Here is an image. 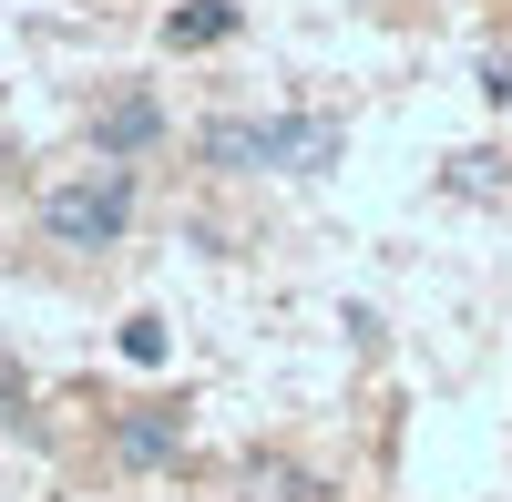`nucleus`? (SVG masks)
I'll return each instance as SVG.
<instances>
[{
  "label": "nucleus",
  "instance_id": "0eeeda50",
  "mask_svg": "<svg viewBox=\"0 0 512 502\" xmlns=\"http://www.w3.org/2000/svg\"><path fill=\"white\" fill-rule=\"evenodd\" d=\"M123 359L154 369V359H164V318H123Z\"/></svg>",
  "mask_w": 512,
  "mask_h": 502
},
{
  "label": "nucleus",
  "instance_id": "f257e3e1",
  "mask_svg": "<svg viewBox=\"0 0 512 502\" xmlns=\"http://www.w3.org/2000/svg\"><path fill=\"white\" fill-rule=\"evenodd\" d=\"M195 154L226 164V175H328L349 154V123L338 113H226V123H205Z\"/></svg>",
  "mask_w": 512,
  "mask_h": 502
},
{
  "label": "nucleus",
  "instance_id": "f03ea898",
  "mask_svg": "<svg viewBox=\"0 0 512 502\" xmlns=\"http://www.w3.org/2000/svg\"><path fill=\"white\" fill-rule=\"evenodd\" d=\"M123 226H134V175L123 164H103V175H72L41 195V236L72 246V257H103V246H123Z\"/></svg>",
  "mask_w": 512,
  "mask_h": 502
},
{
  "label": "nucleus",
  "instance_id": "7ed1b4c3",
  "mask_svg": "<svg viewBox=\"0 0 512 502\" xmlns=\"http://www.w3.org/2000/svg\"><path fill=\"white\" fill-rule=\"evenodd\" d=\"M164 134V113H154V93H113L103 103V123H93V144H103V164H123V154H144Z\"/></svg>",
  "mask_w": 512,
  "mask_h": 502
},
{
  "label": "nucleus",
  "instance_id": "20e7f679",
  "mask_svg": "<svg viewBox=\"0 0 512 502\" xmlns=\"http://www.w3.org/2000/svg\"><path fill=\"white\" fill-rule=\"evenodd\" d=\"M175 441H185V421H175V410H123V421H113V451H123L134 472L175 462Z\"/></svg>",
  "mask_w": 512,
  "mask_h": 502
},
{
  "label": "nucleus",
  "instance_id": "423d86ee",
  "mask_svg": "<svg viewBox=\"0 0 512 502\" xmlns=\"http://www.w3.org/2000/svg\"><path fill=\"white\" fill-rule=\"evenodd\" d=\"M226 31H236V0H195V11L164 21V41H175V52H216Z\"/></svg>",
  "mask_w": 512,
  "mask_h": 502
},
{
  "label": "nucleus",
  "instance_id": "39448f33",
  "mask_svg": "<svg viewBox=\"0 0 512 502\" xmlns=\"http://www.w3.org/2000/svg\"><path fill=\"white\" fill-rule=\"evenodd\" d=\"M246 502H328V482L308 462H277V451H256L246 462Z\"/></svg>",
  "mask_w": 512,
  "mask_h": 502
}]
</instances>
